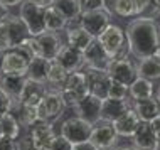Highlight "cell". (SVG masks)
Returning <instances> with one entry per match:
<instances>
[{
    "instance_id": "816d5d0a",
    "label": "cell",
    "mask_w": 160,
    "mask_h": 150,
    "mask_svg": "<svg viewBox=\"0 0 160 150\" xmlns=\"http://www.w3.org/2000/svg\"><path fill=\"white\" fill-rule=\"evenodd\" d=\"M153 3H155V5H158V7H160V0H153Z\"/></svg>"
},
{
    "instance_id": "7402d4cb",
    "label": "cell",
    "mask_w": 160,
    "mask_h": 150,
    "mask_svg": "<svg viewBox=\"0 0 160 150\" xmlns=\"http://www.w3.org/2000/svg\"><path fill=\"white\" fill-rule=\"evenodd\" d=\"M10 113L14 115L19 122V125L22 128H31L34 123L39 120V113H37V106H31V105H24L22 101H14L12 105Z\"/></svg>"
},
{
    "instance_id": "c3c4849f",
    "label": "cell",
    "mask_w": 160,
    "mask_h": 150,
    "mask_svg": "<svg viewBox=\"0 0 160 150\" xmlns=\"http://www.w3.org/2000/svg\"><path fill=\"white\" fill-rule=\"evenodd\" d=\"M3 56H5V52L0 51V74H2V66H3Z\"/></svg>"
},
{
    "instance_id": "2e32d148",
    "label": "cell",
    "mask_w": 160,
    "mask_h": 150,
    "mask_svg": "<svg viewBox=\"0 0 160 150\" xmlns=\"http://www.w3.org/2000/svg\"><path fill=\"white\" fill-rule=\"evenodd\" d=\"M83 56H84V64H86L84 68H91V69H98V71H106L108 64L111 61L96 39L89 44V48L83 52Z\"/></svg>"
},
{
    "instance_id": "ee69618b",
    "label": "cell",
    "mask_w": 160,
    "mask_h": 150,
    "mask_svg": "<svg viewBox=\"0 0 160 150\" xmlns=\"http://www.w3.org/2000/svg\"><path fill=\"white\" fill-rule=\"evenodd\" d=\"M29 2H32V3H36V5L39 7H49V5H52V2L54 0H29Z\"/></svg>"
},
{
    "instance_id": "7c38bea8",
    "label": "cell",
    "mask_w": 160,
    "mask_h": 150,
    "mask_svg": "<svg viewBox=\"0 0 160 150\" xmlns=\"http://www.w3.org/2000/svg\"><path fill=\"white\" fill-rule=\"evenodd\" d=\"M54 59L61 64L69 74H72V72H76V71H83V68L86 66L83 52L74 49V48H71V46H68L66 42L61 46V49L58 51V54H56Z\"/></svg>"
},
{
    "instance_id": "60d3db41",
    "label": "cell",
    "mask_w": 160,
    "mask_h": 150,
    "mask_svg": "<svg viewBox=\"0 0 160 150\" xmlns=\"http://www.w3.org/2000/svg\"><path fill=\"white\" fill-rule=\"evenodd\" d=\"M0 150H19V147H17V140L2 137V138H0Z\"/></svg>"
},
{
    "instance_id": "5bb4252c",
    "label": "cell",
    "mask_w": 160,
    "mask_h": 150,
    "mask_svg": "<svg viewBox=\"0 0 160 150\" xmlns=\"http://www.w3.org/2000/svg\"><path fill=\"white\" fill-rule=\"evenodd\" d=\"M31 61L32 59L29 58V56H25L22 51L10 49L5 52V56H3L2 72H7V74H27Z\"/></svg>"
},
{
    "instance_id": "7dc6e473",
    "label": "cell",
    "mask_w": 160,
    "mask_h": 150,
    "mask_svg": "<svg viewBox=\"0 0 160 150\" xmlns=\"http://www.w3.org/2000/svg\"><path fill=\"white\" fill-rule=\"evenodd\" d=\"M111 150H138V148H135L133 145H122V147H115Z\"/></svg>"
},
{
    "instance_id": "44dd1931",
    "label": "cell",
    "mask_w": 160,
    "mask_h": 150,
    "mask_svg": "<svg viewBox=\"0 0 160 150\" xmlns=\"http://www.w3.org/2000/svg\"><path fill=\"white\" fill-rule=\"evenodd\" d=\"M142 120L138 118V115L135 113V110L130 108L127 113H123L118 120H115L111 125H113L115 132L118 133V137H128L132 138V135L135 133V130L138 128Z\"/></svg>"
},
{
    "instance_id": "f35d334b",
    "label": "cell",
    "mask_w": 160,
    "mask_h": 150,
    "mask_svg": "<svg viewBox=\"0 0 160 150\" xmlns=\"http://www.w3.org/2000/svg\"><path fill=\"white\" fill-rule=\"evenodd\" d=\"M17 147H19V150H36V147H34V143H32V138L29 137V133L17 138Z\"/></svg>"
},
{
    "instance_id": "74e56055",
    "label": "cell",
    "mask_w": 160,
    "mask_h": 150,
    "mask_svg": "<svg viewBox=\"0 0 160 150\" xmlns=\"http://www.w3.org/2000/svg\"><path fill=\"white\" fill-rule=\"evenodd\" d=\"M133 3H135V15H143L153 3V0H133Z\"/></svg>"
},
{
    "instance_id": "30bf717a",
    "label": "cell",
    "mask_w": 160,
    "mask_h": 150,
    "mask_svg": "<svg viewBox=\"0 0 160 150\" xmlns=\"http://www.w3.org/2000/svg\"><path fill=\"white\" fill-rule=\"evenodd\" d=\"M116 140H118V133L115 132V128L111 123L108 122H98L96 125H93L91 138L89 142L96 145L99 150H111L116 147Z\"/></svg>"
},
{
    "instance_id": "9a60e30c",
    "label": "cell",
    "mask_w": 160,
    "mask_h": 150,
    "mask_svg": "<svg viewBox=\"0 0 160 150\" xmlns=\"http://www.w3.org/2000/svg\"><path fill=\"white\" fill-rule=\"evenodd\" d=\"M25 83H27V76L25 74H7V72L0 74V89L7 96H10L14 101L20 100Z\"/></svg>"
},
{
    "instance_id": "4316f807",
    "label": "cell",
    "mask_w": 160,
    "mask_h": 150,
    "mask_svg": "<svg viewBox=\"0 0 160 150\" xmlns=\"http://www.w3.org/2000/svg\"><path fill=\"white\" fill-rule=\"evenodd\" d=\"M52 5L66 17L68 22L79 20L81 14H83V3H81V0H54Z\"/></svg>"
},
{
    "instance_id": "cb8c5ba5",
    "label": "cell",
    "mask_w": 160,
    "mask_h": 150,
    "mask_svg": "<svg viewBox=\"0 0 160 150\" xmlns=\"http://www.w3.org/2000/svg\"><path fill=\"white\" fill-rule=\"evenodd\" d=\"M3 24H5L7 32H8V37H10L12 49H15L17 46H19L20 42L25 39V37H29L27 27H25V24L20 20V17L8 15L7 19H3Z\"/></svg>"
},
{
    "instance_id": "681fc988",
    "label": "cell",
    "mask_w": 160,
    "mask_h": 150,
    "mask_svg": "<svg viewBox=\"0 0 160 150\" xmlns=\"http://www.w3.org/2000/svg\"><path fill=\"white\" fill-rule=\"evenodd\" d=\"M155 150H160V138H157V147H155Z\"/></svg>"
},
{
    "instance_id": "1f68e13d",
    "label": "cell",
    "mask_w": 160,
    "mask_h": 150,
    "mask_svg": "<svg viewBox=\"0 0 160 150\" xmlns=\"http://www.w3.org/2000/svg\"><path fill=\"white\" fill-rule=\"evenodd\" d=\"M20 130H22V127L19 125L17 118L12 113H7L0 118V132H2V137L17 140L20 137Z\"/></svg>"
},
{
    "instance_id": "e0dca14e",
    "label": "cell",
    "mask_w": 160,
    "mask_h": 150,
    "mask_svg": "<svg viewBox=\"0 0 160 150\" xmlns=\"http://www.w3.org/2000/svg\"><path fill=\"white\" fill-rule=\"evenodd\" d=\"M132 143L138 150H155L157 147V137H155L150 122H140V125L132 135Z\"/></svg>"
},
{
    "instance_id": "f1b7e54d",
    "label": "cell",
    "mask_w": 160,
    "mask_h": 150,
    "mask_svg": "<svg viewBox=\"0 0 160 150\" xmlns=\"http://www.w3.org/2000/svg\"><path fill=\"white\" fill-rule=\"evenodd\" d=\"M69 78V72L59 64L56 59H49V68H47V84L54 86V89H61Z\"/></svg>"
},
{
    "instance_id": "d590c367",
    "label": "cell",
    "mask_w": 160,
    "mask_h": 150,
    "mask_svg": "<svg viewBox=\"0 0 160 150\" xmlns=\"http://www.w3.org/2000/svg\"><path fill=\"white\" fill-rule=\"evenodd\" d=\"M10 49H12L10 37H8L7 27L2 20V22H0V51H2V52H7V51H10Z\"/></svg>"
},
{
    "instance_id": "b9f144b4",
    "label": "cell",
    "mask_w": 160,
    "mask_h": 150,
    "mask_svg": "<svg viewBox=\"0 0 160 150\" xmlns=\"http://www.w3.org/2000/svg\"><path fill=\"white\" fill-rule=\"evenodd\" d=\"M150 127H152L155 137H157V138H160V115H158V117H155L152 122H150Z\"/></svg>"
},
{
    "instance_id": "ab89813d",
    "label": "cell",
    "mask_w": 160,
    "mask_h": 150,
    "mask_svg": "<svg viewBox=\"0 0 160 150\" xmlns=\"http://www.w3.org/2000/svg\"><path fill=\"white\" fill-rule=\"evenodd\" d=\"M83 3V12L84 10H93V8H101V7H106L105 0H81ZM108 8V7H106Z\"/></svg>"
},
{
    "instance_id": "484cf974",
    "label": "cell",
    "mask_w": 160,
    "mask_h": 150,
    "mask_svg": "<svg viewBox=\"0 0 160 150\" xmlns=\"http://www.w3.org/2000/svg\"><path fill=\"white\" fill-rule=\"evenodd\" d=\"M150 96H153V83L150 79L137 78L128 86V98H132V101L147 100Z\"/></svg>"
},
{
    "instance_id": "f6af8a7d",
    "label": "cell",
    "mask_w": 160,
    "mask_h": 150,
    "mask_svg": "<svg viewBox=\"0 0 160 150\" xmlns=\"http://www.w3.org/2000/svg\"><path fill=\"white\" fill-rule=\"evenodd\" d=\"M24 0H0V3H3V5H5L7 8L8 7H15V5H20V3H22Z\"/></svg>"
},
{
    "instance_id": "8fae6325",
    "label": "cell",
    "mask_w": 160,
    "mask_h": 150,
    "mask_svg": "<svg viewBox=\"0 0 160 150\" xmlns=\"http://www.w3.org/2000/svg\"><path fill=\"white\" fill-rule=\"evenodd\" d=\"M29 137L32 138V143L36 150H49L51 143L54 140V125L46 120H37L34 125L29 128Z\"/></svg>"
},
{
    "instance_id": "bcb514c9",
    "label": "cell",
    "mask_w": 160,
    "mask_h": 150,
    "mask_svg": "<svg viewBox=\"0 0 160 150\" xmlns=\"http://www.w3.org/2000/svg\"><path fill=\"white\" fill-rule=\"evenodd\" d=\"M8 15H10V14H8V8L3 5V3H0V22H2L3 19H7Z\"/></svg>"
},
{
    "instance_id": "8d00e7d4",
    "label": "cell",
    "mask_w": 160,
    "mask_h": 150,
    "mask_svg": "<svg viewBox=\"0 0 160 150\" xmlns=\"http://www.w3.org/2000/svg\"><path fill=\"white\" fill-rule=\"evenodd\" d=\"M12 105H14V100H12L10 96H7L5 93H3L2 89H0V118H2L3 115L10 113Z\"/></svg>"
},
{
    "instance_id": "7bdbcfd3",
    "label": "cell",
    "mask_w": 160,
    "mask_h": 150,
    "mask_svg": "<svg viewBox=\"0 0 160 150\" xmlns=\"http://www.w3.org/2000/svg\"><path fill=\"white\" fill-rule=\"evenodd\" d=\"M74 150H99V148L96 145H93L91 142H83V143L74 145Z\"/></svg>"
},
{
    "instance_id": "52a82bcc",
    "label": "cell",
    "mask_w": 160,
    "mask_h": 150,
    "mask_svg": "<svg viewBox=\"0 0 160 150\" xmlns=\"http://www.w3.org/2000/svg\"><path fill=\"white\" fill-rule=\"evenodd\" d=\"M64 110H66V103H64L61 93L58 89H49L47 95L44 96V100L39 103V106H37L39 120H46V122L52 123L56 118L61 117V113Z\"/></svg>"
},
{
    "instance_id": "5b68a950",
    "label": "cell",
    "mask_w": 160,
    "mask_h": 150,
    "mask_svg": "<svg viewBox=\"0 0 160 150\" xmlns=\"http://www.w3.org/2000/svg\"><path fill=\"white\" fill-rule=\"evenodd\" d=\"M79 25L86 29L93 37H98L108 25H111V12L106 7L93 8V10H84L79 17Z\"/></svg>"
},
{
    "instance_id": "6da1fadb",
    "label": "cell",
    "mask_w": 160,
    "mask_h": 150,
    "mask_svg": "<svg viewBox=\"0 0 160 150\" xmlns=\"http://www.w3.org/2000/svg\"><path fill=\"white\" fill-rule=\"evenodd\" d=\"M125 36L130 54L135 56L138 61L145 58L160 59V27L157 20L148 17L130 20L125 29Z\"/></svg>"
},
{
    "instance_id": "f907efd6",
    "label": "cell",
    "mask_w": 160,
    "mask_h": 150,
    "mask_svg": "<svg viewBox=\"0 0 160 150\" xmlns=\"http://www.w3.org/2000/svg\"><path fill=\"white\" fill-rule=\"evenodd\" d=\"M157 98H158V101H160V86H158V89H157Z\"/></svg>"
},
{
    "instance_id": "836d02e7",
    "label": "cell",
    "mask_w": 160,
    "mask_h": 150,
    "mask_svg": "<svg viewBox=\"0 0 160 150\" xmlns=\"http://www.w3.org/2000/svg\"><path fill=\"white\" fill-rule=\"evenodd\" d=\"M108 98H113V100H128V86L123 83H118V81H115V79H111Z\"/></svg>"
},
{
    "instance_id": "d4e9b609",
    "label": "cell",
    "mask_w": 160,
    "mask_h": 150,
    "mask_svg": "<svg viewBox=\"0 0 160 150\" xmlns=\"http://www.w3.org/2000/svg\"><path fill=\"white\" fill-rule=\"evenodd\" d=\"M94 39H96V37H93L91 34L86 31V29H83L81 25L69 29L66 32V44L78 49V51H81V52H84Z\"/></svg>"
},
{
    "instance_id": "603a6c76",
    "label": "cell",
    "mask_w": 160,
    "mask_h": 150,
    "mask_svg": "<svg viewBox=\"0 0 160 150\" xmlns=\"http://www.w3.org/2000/svg\"><path fill=\"white\" fill-rule=\"evenodd\" d=\"M132 108L135 110V113L138 115V118L142 122H152L155 117L160 115V101L157 96H150L147 100L133 101Z\"/></svg>"
},
{
    "instance_id": "4fadbf2b",
    "label": "cell",
    "mask_w": 160,
    "mask_h": 150,
    "mask_svg": "<svg viewBox=\"0 0 160 150\" xmlns=\"http://www.w3.org/2000/svg\"><path fill=\"white\" fill-rule=\"evenodd\" d=\"M84 74L88 78V84H89V95H94L101 100L108 98V91H110V84H111V78L108 76L106 71H98V69H91V68H84Z\"/></svg>"
},
{
    "instance_id": "d6a6232c",
    "label": "cell",
    "mask_w": 160,
    "mask_h": 150,
    "mask_svg": "<svg viewBox=\"0 0 160 150\" xmlns=\"http://www.w3.org/2000/svg\"><path fill=\"white\" fill-rule=\"evenodd\" d=\"M108 10L115 12L120 17H132L135 15V3L133 0H111V2H105Z\"/></svg>"
},
{
    "instance_id": "9c48e42d",
    "label": "cell",
    "mask_w": 160,
    "mask_h": 150,
    "mask_svg": "<svg viewBox=\"0 0 160 150\" xmlns=\"http://www.w3.org/2000/svg\"><path fill=\"white\" fill-rule=\"evenodd\" d=\"M106 72L111 79L118 81V83H123L127 86H130L138 78L137 66L130 59H111L106 68Z\"/></svg>"
},
{
    "instance_id": "83f0119b",
    "label": "cell",
    "mask_w": 160,
    "mask_h": 150,
    "mask_svg": "<svg viewBox=\"0 0 160 150\" xmlns=\"http://www.w3.org/2000/svg\"><path fill=\"white\" fill-rule=\"evenodd\" d=\"M138 78H145L150 81L160 79V59L158 58H145L137 62Z\"/></svg>"
},
{
    "instance_id": "277c9868",
    "label": "cell",
    "mask_w": 160,
    "mask_h": 150,
    "mask_svg": "<svg viewBox=\"0 0 160 150\" xmlns=\"http://www.w3.org/2000/svg\"><path fill=\"white\" fill-rule=\"evenodd\" d=\"M59 93H61L66 106H71V108L76 103L84 100L89 95V84H88V78H86L84 71H76L72 74H69L66 84L59 89Z\"/></svg>"
},
{
    "instance_id": "ac0fdd59",
    "label": "cell",
    "mask_w": 160,
    "mask_h": 150,
    "mask_svg": "<svg viewBox=\"0 0 160 150\" xmlns=\"http://www.w3.org/2000/svg\"><path fill=\"white\" fill-rule=\"evenodd\" d=\"M51 88H47V83H39V81L29 79L25 83V88L22 91L19 101H22L24 105H31V106H39V103L44 100V96L47 95Z\"/></svg>"
},
{
    "instance_id": "8992f818",
    "label": "cell",
    "mask_w": 160,
    "mask_h": 150,
    "mask_svg": "<svg viewBox=\"0 0 160 150\" xmlns=\"http://www.w3.org/2000/svg\"><path fill=\"white\" fill-rule=\"evenodd\" d=\"M91 132H93L91 123L84 122V120H81L78 117H71L61 123V135L64 138H68L72 145L89 142Z\"/></svg>"
},
{
    "instance_id": "4dcf8cb0",
    "label": "cell",
    "mask_w": 160,
    "mask_h": 150,
    "mask_svg": "<svg viewBox=\"0 0 160 150\" xmlns=\"http://www.w3.org/2000/svg\"><path fill=\"white\" fill-rule=\"evenodd\" d=\"M68 25V20L54 5L46 7V29L47 32H59Z\"/></svg>"
},
{
    "instance_id": "f546056e",
    "label": "cell",
    "mask_w": 160,
    "mask_h": 150,
    "mask_svg": "<svg viewBox=\"0 0 160 150\" xmlns=\"http://www.w3.org/2000/svg\"><path fill=\"white\" fill-rule=\"evenodd\" d=\"M47 68H49V59L46 58H34L27 69V78L39 81V83H47Z\"/></svg>"
},
{
    "instance_id": "3957f363",
    "label": "cell",
    "mask_w": 160,
    "mask_h": 150,
    "mask_svg": "<svg viewBox=\"0 0 160 150\" xmlns=\"http://www.w3.org/2000/svg\"><path fill=\"white\" fill-rule=\"evenodd\" d=\"M19 17L25 24V27H27L29 36L39 37L44 32H47V29H46V8L44 7H39L36 3L29 2V0H24L20 3Z\"/></svg>"
},
{
    "instance_id": "e575fe53",
    "label": "cell",
    "mask_w": 160,
    "mask_h": 150,
    "mask_svg": "<svg viewBox=\"0 0 160 150\" xmlns=\"http://www.w3.org/2000/svg\"><path fill=\"white\" fill-rule=\"evenodd\" d=\"M49 150H74V145L69 142L68 138H64L62 135H56Z\"/></svg>"
},
{
    "instance_id": "f5cc1de1",
    "label": "cell",
    "mask_w": 160,
    "mask_h": 150,
    "mask_svg": "<svg viewBox=\"0 0 160 150\" xmlns=\"http://www.w3.org/2000/svg\"><path fill=\"white\" fill-rule=\"evenodd\" d=\"M0 138H2V132H0Z\"/></svg>"
},
{
    "instance_id": "7a4b0ae2",
    "label": "cell",
    "mask_w": 160,
    "mask_h": 150,
    "mask_svg": "<svg viewBox=\"0 0 160 150\" xmlns=\"http://www.w3.org/2000/svg\"><path fill=\"white\" fill-rule=\"evenodd\" d=\"M96 41L105 49V52L108 54L110 59H128L130 49H128L127 36H125L122 27L113 25V24L108 25L105 31L96 37Z\"/></svg>"
},
{
    "instance_id": "d6986e66",
    "label": "cell",
    "mask_w": 160,
    "mask_h": 150,
    "mask_svg": "<svg viewBox=\"0 0 160 150\" xmlns=\"http://www.w3.org/2000/svg\"><path fill=\"white\" fill-rule=\"evenodd\" d=\"M132 108V103L128 100H113V98H105L101 106V120L108 123H113L115 120H118L123 113Z\"/></svg>"
},
{
    "instance_id": "ba28073f",
    "label": "cell",
    "mask_w": 160,
    "mask_h": 150,
    "mask_svg": "<svg viewBox=\"0 0 160 150\" xmlns=\"http://www.w3.org/2000/svg\"><path fill=\"white\" fill-rule=\"evenodd\" d=\"M101 106H103L101 98L88 95L84 100H81L72 106V111H74V117L84 120L91 125H96L98 122H101Z\"/></svg>"
},
{
    "instance_id": "ffe728a7",
    "label": "cell",
    "mask_w": 160,
    "mask_h": 150,
    "mask_svg": "<svg viewBox=\"0 0 160 150\" xmlns=\"http://www.w3.org/2000/svg\"><path fill=\"white\" fill-rule=\"evenodd\" d=\"M37 44H39V56L41 58L54 59L64 42H61V37H59L58 32H44L42 36L37 37Z\"/></svg>"
}]
</instances>
